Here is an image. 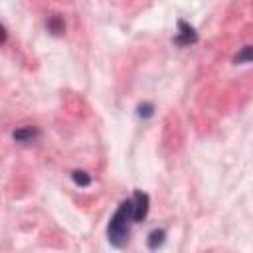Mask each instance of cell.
<instances>
[{
  "label": "cell",
  "instance_id": "6da1fadb",
  "mask_svg": "<svg viewBox=\"0 0 253 253\" xmlns=\"http://www.w3.org/2000/svg\"><path fill=\"white\" fill-rule=\"evenodd\" d=\"M130 223H134L132 200H125V202H121V206L117 208L113 217L109 219V225H107L109 243L115 245V247H123L126 243V239H128Z\"/></svg>",
  "mask_w": 253,
  "mask_h": 253
},
{
  "label": "cell",
  "instance_id": "7a4b0ae2",
  "mask_svg": "<svg viewBox=\"0 0 253 253\" xmlns=\"http://www.w3.org/2000/svg\"><path fill=\"white\" fill-rule=\"evenodd\" d=\"M130 200H132V210H134V221H142L148 213V204H150L148 194H144L142 190H134Z\"/></svg>",
  "mask_w": 253,
  "mask_h": 253
},
{
  "label": "cell",
  "instance_id": "3957f363",
  "mask_svg": "<svg viewBox=\"0 0 253 253\" xmlns=\"http://www.w3.org/2000/svg\"><path fill=\"white\" fill-rule=\"evenodd\" d=\"M178 28H180V32H178V36L174 38V42H176L178 45H192V43L198 42V34H196V30H194V26H190V24L184 22V20H178Z\"/></svg>",
  "mask_w": 253,
  "mask_h": 253
},
{
  "label": "cell",
  "instance_id": "277c9868",
  "mask_svg": "<svg viewBox=\"0 0 253 253\" xmlns=\"http://www.w3.org/2000/svg\"><path fill=\"white\" fill-rule=\"evenodd\" d=\"M38 134H40V130L36 126H20L12 132L16 142H32L34 138H38Z\"/></svg>",
  "mask_w": 253,
  "mask_h": 253
},
{
  "label": "cell",
  "instance_id": "5b68a950",
  "mask_svg": "<svg viewBox=\"0 0 253 253\" xmlns=\"http://www.w3.org/2000/svg\"><path fill=\"white\" fill-rule=\"evenodd\" d=\"M45 24H47V30H49L51 34H55V36H59V34L63 32V28H65L63 18H61V16H57V14H55V16H49Z\"/></svg>",
  "mask_w": 253,
  "mask_h": 253
},
{
  "label": "cell",
  "instance_id": "8992f818",
  "mask_svg": "<svg viewBox=\"0 0 253 253\" xmlns=\"http://www.w3.org/2000/svg\"><path fill=\"white\" fill-rule=\"evenodd\" d=\"M164 237H166V231H164V229H154V231H150V235H148V247H150V249H158V247L164 243Z\"/></svg>",
  "mask_w": 253,
  "mask_h": 253
},
{
  "label": "cell",
  "instance_id": "52a82bcc",
  "mask_svg": "<svg viewBox=\"0 0 253 253\" xmlns=\"http://www.w3.org/2000/svg\"><path fill=\"white\" fill-rule=\"evenodd\" d=\"M247 61H253V45H245L233 55V63H247Z\"/></svg>",
  "mask_w": 253,
  "mask_h": 253
},
{
  "label": "cell",
  "instance_id": "ba28073f",
  "mask_svg": "<svg viewBox=\"0 0 253 253\" xmlns=\"http://www.w3.org/2000/svg\"><path fill=\"white\" fill-rule=\"evenodd\" d=\"M71 180H73L77 186H81V188H87V186L91 184V176H89L85 170H73V172H71Z\"/></svg>",
  "mask_w": 253,
  "mask_h": 253
},
{
  "label": "cell",
  "instance_id": "9c48e42d",
  "mask_svg": "<svg viewBox=\"0 0 253 253\" xmlns=\"http://www.w3.org/2000/svg\"><path fill=\"white\" fill-rule=\"evenodd\" d=\"M136 113H138L140 119H150L154 115V105L152 103H140L136 107Z\"/></svg>",
  "mask_w": 253,
  "mask_h": 253
}]
</instances>
